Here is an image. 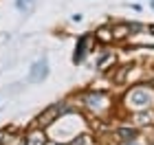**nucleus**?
I'll use <instances>...</instances> for the list:
<instances>
[{"label": "nucleus", "instance_id": "nucleus-1", "mask_svg": "<svg viewBox=\"0 0 154 145\" xmlns=\"http://www.w3.org/2000/svg\"><path fill=\"white\" fill-rule=\"evenodd\" d=\"M125 101H128L132 108L143 110V108H150L152 106L154 97H152V92L148 90V88H134V90L128 95V99H125Z\"/></svg>", "mask_w": 154, "mask_h": 145}, {"label": "nucleus", "instance_id": "nucleus-2", "mask_svg": "<svg viewBox=\"0 0 154 145\" xmlns=\"http://www.w3.org/2000/svg\"><path fill=\"white\" fill-rule=\"evenodd\" d=\"M64 112V106L62 103H51L48 108H44L40 112L38 116V123H40V128H46V125H51L53 121H57V116Z\"/></svg>", "mask_w": 154, "mask_h": 145}, {"label": "nucleus", "instance_id": "nucleus-3", "mask_svg": "<svg viewBox=\"0 0 154 145\" xmlns=\"http://www.w3.org/2000/svg\"><path fill=\"white\" fill-rule=\"evenodd\" d=\"M97 42L93 33H84V35L77 40V46H75V55H73V62L75 64H79V62L84 59V55L88 53V46H93Z\"/></svg>", "mask_w": 154, "mask_h": 145}, {"label": "nucleus", "instance_id": "nucleus-4", "mask_svg": "<svg viewBox=\"0 0 154 145\" xmlns=\"http://www.w3.org/2000/svg\"><path fill=\"white\" fill-rule=\"evenodd\" d=\"M46 75H48V62H46V57H42V59H38L35 64H33L31 73H29V81L31 84H38V81H42Z\"/></svg>", "mask_w": 154, "mask_h": 145}, {"label": "nucleus", "instance_id": "nucleus-5", "mask_svg": "<svg viewBox=\"0 0 154 145\" xmlns=\"http://www.w3.org/2000/svg\"><path fill=\"white\" fill-rule=\"evenodd\" d=\"M24 145H46V134L42 130H31L24 136Z\"/></svg>", "mask_w": 154, "mask_h": 145}, {"label": "nucleus", "instance_id": "nucleus-6", "mask_svg": "<svg viewBox=\"0 0 154 145\" xmlns=\"http://www.w3.org/2000/svg\"><path fill=\"white\" fill-rule=\"evenodd\" d=\"M130 22H121V24H115L112 26V40H125L130 35Z\"/></svg>", "mask_w": 154, "mask_h": 145}, {"label": "nucleus", "instance_id": "nucleus-7", "mask_svg": "<svg viewBox=\"0 0 154 145\" xmlns=\"http://www.w3.org/2000/svg\"><path fill=\"white\" fill-rule=\"evenodd\" d=\"M95 40H97V42H101V44H110V42H112V29H108V26L97 29Z\"/></svg>", "mask_w": 154, "mask_h": 145}, {"label": "nucleus", "instance_id": "nucleus-8", "mask_svg": "<svg viewBox=\"0 0 154 145\" xmlns=\"http://www.w3.org/2000/svg\"><path fill=\"white\" fill-rule=\"evenodd\" d=\"M117 134L121 136L123 141H134V136H137V130H132V128H121V130H117Z\"/></svg>", "mask_w": 154, "mask_h": 145}, {"label": "nucleus", "instance_id": "nucleus-9", "mask_svg": "<svg viewBox=\"0 0 154 145\" xmlns=\"http://www.w3.org/2000/svg\"><path fill=\"white\" fill-rule=\"evenodd\" d=\"M112 62H115V55L112 53H103L99 57V62H97V68H106V64H112Z\"/></svg>", "mask_w": 154, "mask_h": 145}, {"label": "nucleus", "instance_id": "nucleus-10", "mask_svg": "<svg viewBox=\"0 0 154 145\" xmlns=\"http://www.w3.org/2000/svg\"><path fill=\"white\" fill-rule=\"evenodd\" d=\"M33 2H35V0H16V7H18L22 13H26V11L33 7Z\"/></svg>", "mask_w": 154, "mask_h": 145}, {"label": "nucleus", "instance_id": "nucleus-11", "mask_svg": "<svg viewBox=\"0 0 154 145\" xmlns=\"http://www.w3.org/2000/svg\"><path fill=\"white\" fill-rule=\"evenodd\" d=\"M71 145H95V141L90 139L88 134H82V136H77V139H75Z\"/></svg>", "mask_w": 154, "mask_h": 145}, {"label": "nucleus", "instance_id": "nucleus-12", "mask_svg": "<svg viewBox=\"0 0 154 145\" xmlns=\"http://www.w3.org/2000/svg\"><path fill=\"white\" fill-rule=\"evenodd\" d=\"M137 121L139 123H152V114L148 112V114H137Z\"/></svg>", "mask_w": 154, "mask_h": 145}, {"label": "nucleus", "instance_id": "nucleus-13", "mask_svg": "<svg viewBox=\"0 0 154 145\" xmlns=\"http://www.w3.org/2000/svg\"><path fill=\"white\" fill-rule=\"evenodd\" d=\"M148 31H150L152 35H154V24H150V26H148Z\"/></svg>", "mask_w": 154, "mask_h": 145}, {"label": "nucleus", "instance_id": "nucleus-14", "mask_svg": "<svg viewBox=\"0 0 154 145\" xmlns=\"http://www.w3.org/2000/svg\"><path fill=\"white\" fill-rule=\"evenodd\" d=\"M51 145H62V143H51Z\"/></svg>", "mask_w": 154, "mask_h": 145}]
</instances>
